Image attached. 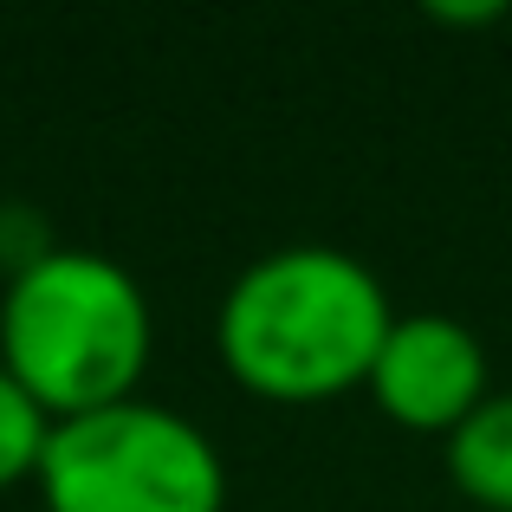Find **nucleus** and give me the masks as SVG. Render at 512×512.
I'll return each instance as SVG.
<instances>
[{"instance_id": "39448f33", "label": "nucleus", "mask_w": 512, "mask_h": 512, "mask_svg": "<svg viewBox=\"0 0 512 512\" xmlns=\"http://www.w3.org/2000/svg\"><path fill=\"white\" fill-rule=\"evenodd\" d=\"M448 480L487 512H512V389H493L448 435Z\"/></svg>"}, {"instance_id": "423d86ee", "label": "nucleus", "mask_w": 512, "mask_h": 512, "mask_svg": "<svg viewBox=\"0 0 512 512\" xmlns=\"http://www.w3.org/2000/svg\"><path fill=\"white\" fill-rule=\"evenodd\" d=\"M52 441V415L33 402V389L0 363V487H20V480H39V461H46Z\"/></svg>"}, {"instance_id": "f257e3e1", "label": "nucleus", "mask_w": 512, "mask_h": 512, "mask_svg": "<svg viewBox=\"0 0 512 512\" xmlns=\"http://www.w3.org/2000/svg\"><path fill=\"white\" fill-rule=\"evenodd\" d=\"M396 305L370 260L325 240H292L234 273L214 344L240 389L266 402H325L370 383V363L383 350Z\"/></svg>"}, {"instance_id": "0eeeda50", "label": "nucleus", "mask_w": 512, "mask_h": 512, "mask_svg": "<svg viewBox=\"0 0 512 512\" xmlns=\"http://www.w3.org/2000/svg\"><path fill=\"white\" fill-rule=\"evenodd\" d=\"M428 13H435V20H448V26H487V20H500V0H474V7H448V0H435V7H428Z\"/></svg>"}, {"instance_id": "20e7f679", "label": "nucleus", "mask_w": 512, "mask_h": 512, "mask_svg": "<svg viewBox=\"0 0 512 512\" xmlns=\"http://www.w3.org/2000/svg\"><path fill=\"white\" fill-rule=\"evenodd\" d=\"M363 389L376 396V409L396 428L454 435L493 396L487 389V344L448 312H396Z\"/></svg>"}, {"instance_id": "7ed1b4c3", "label": "nucleus", "mask_w": 512, "mask_h": 512, "mask_svg": "<svg viewBox=\"0 0 512 512\" xmlns=\"http://www.w3.org/2000/svg\"><path fill=\"white\" fill-rule=\"evenodd\" d=\"M46 512H221L227 467L208 428L169 402H111L52 422L39 461Z\"/></svg>"}, {"instance_id": "f03ea898", "label": "nucleus", "mask_w": 512, "mask_h": 512, "mask_svg": "<svg viewBox=\"0 0 512 512\" xmlns=\"http://www.w3.org/2000/svg\"><path fill=\"white\" fill-rule=\"evenodd\" d=\"M150 292L98 247H46L20 260L0 299V363L65 422L130 402L150 370Z\"/></svg>"}]
</instances>
